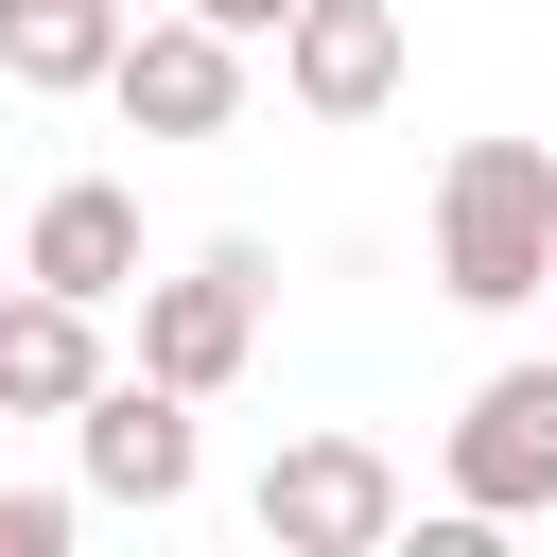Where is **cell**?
<instances>
[{
  "label": "cell",
  "mask_w": 557,
  "mask_h": 557,
  "mask_svg": "<svg viewBox=\"0 0 557 557\" xmlns=\"http://www.w3.org/2000/svg\"><path fill=\"white\" fill-rule=\"evenodd\" d=\"M435 278H453L470 313H522V296L557 278V157H540V139H470V157L435 174Z\"/></svg>",
  "instance_id": "6da1fadb"
},
{
  "label": "cell",
  "mask_w": 557,
  "mask_h": 557,
  "mask_svg": "<svg viewBox=\"0 0 557 557\" xmlns=\"http://www.w3.org/2000/svg\"><path fill=\"white\" fill-rule=\"evenodd\" d=\"M261 296H278L261 244H191L174 278H139V366H157L174 400H226L244 348H261Z\"/></svg>",
  "instance_id": "7a4b0ae2"
},
{
  "label": "cell",
  "mask_w": 557,
  "mask_h": 557,
  "mask_svg": "<svg viewBox=\"0 0 557 557\" xmlns=\"http://www.w3.org/2000/svg\"><path fill=\"white\" fill-rule=\"evenodd\" d=\"M244 522H261L278 557H383V540H400V470H383L366 435H296V453L244 487Z\"/></svg>",
  "instance_id": "3957f363"
},
{
  "label": "cell",
  "mask_w": 557,
  "mask_h": 557,
  "mask_svg": "<svg viewBox=\"0 0 557 557\" xmlns=\"http://www.w3.org/2000/svg\"><path fill=\"white\" fill-rule=\"evenodd\" d=\"M453 505L470 522H540L557 505V366H487L453 418Z\"/></svg>",
  "instance_id": "277c9868"
},
{
  "label": "cell",
  "mask_w": 557,
  "mask_h": 557,
  "mask_svg": "<svg viewBox=\"0 0 557 557\" xmlns=\"http://www.w3.org/2000/svg\"><path fill=\"white\" fill-rule=\"evenodd\" d=\"M70 435H87V505H139V522H174L191 470H209V453H191V400H174L157 366H139V383H87Z\"/></svg>",
  "instance_id": "5b68a950"
},
{
  "label": "cell",
  "mask_w": 557,
  "mask_h": 557,
  "mask_svg": "<svg viewBox=\"0 0 557 557\" xmlns=\"http://www.w3.org/2000/svg\"><path fill=\"white\" fill-rule=\"evenodd\" d=\"M104 104H122L139 139H226V122H244V35H226V17H157V35H122Z\"/></svg>",
  "instance_id": "8992f818"
},
{
  "label": "cell",
  "mask_w": 557,
  "mask_h": 557,
  "mask_svg": "<svg viewBox=\"0 0 557 557\" xmlns=\"http://www.w3.org/2000/svg\"><path fill=\"white\" fill-rule=\"evenodd\" d=\"M278 87H296L313 122H366V104L400 87V0H296V17H278Z\"/></svg>",
  "instance_id": "52a82bcc"
},
{
  "label": "cell",
  "mask_w": 557,
  "mask_h": 557,
  "mask_svg": "<svg viewBox=\"0 0 557 557\" xmlns=\"http://www.w3.org/2000/svg\"><path fill=\"white\" fill-rule=\"evenodd\" d=\"M17 278H52V296H139V191L122 174H70V191H35V244H17Z\"/></svg>",
  "instance_id": "ba28073f"
},
{
  "label": "cell",
  "mask_w": 557,
  "mask_h": 557,
  "mask_svg": "<svg viewBox=\"0 0 557 557\" xmlns=\"http://www.w3.org/2000/svg\"><path fill=\"white\" fill-rule=\"evenodd\" d=\"M87 383H104V313H87V296H52V278H35V296H0V418H70Z\"/></svg>",
  "instance_id": "9c48e42d"
},
{
  "label": "cell",
  "mask_w": 557,
  "mask_h": 557,
  "mask_svg": "<svg viewBox=\"0 0 557 557\" xmlns=\"http://www.w3.org/2000/svg\"><path fill=\"white\" fill-rule=\"evenodd\" d=\"M104 70H122V0H0V87L70 104V87H104Z\"/></svg>",
  "instance_id": "30bf717a"
},
{
  "label": "cell",
  "mask_w": 557,
  "mask_h": 557,
  "mask_svg": "<svg viewBox=\"0 0 557 557\" xmlns=\"http://www.w3.org/2000/svg\"><path fill=\"white\" fill-rule=\"evenodd\" d=\"M70 522H87L70 487H0V557H70Z\"/></svg>",
  "instance_id": "8fae6325"
},
{
  "label": "cell",
  "mask_w": 557,
  "mask_h": 557,
  "mask_svg": "<svg viewBox=\"0 0 557 557\" xmlns=\"http://www.w3.org/2000/svg\"><path fill=\"white\" fill-rule=\"evenodd\" d=\"M191 17H226V35H278V17H296V0H191Z\"/></svg>",
  "instance_id": "7c38bea8"
},
{
  "label": "cell",
  "mask_w": 557,
  "mask_h": 557,
  "mask_svg": "<svg viewBox=\"0 0 557 557\" xmlns=\"http://www.w3.org/2000/svg\"><path fill=\"white\" fill-rule=\"evenodd\" d=\"M540 296H557V278H540Z\"/></svg>",
  "instance_id": "4fadbf2b"
}]
</instances>
